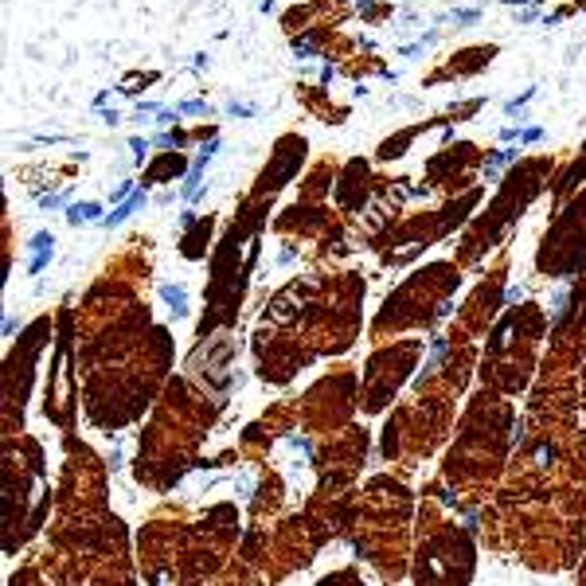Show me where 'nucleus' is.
<instances>
[{
  "label": "nucleus",
  "instance_id": "obj_1",
  "mask_svg": "<svg viewBox=\"0 0 586 586\" xmlns=\"http://www.w3.org/2000/svg\"><path fill=\"white\" fill-rule=\"evenodd\" d=\"M517 407L508 395L481 383L469 395L461 419L454 422V446L442 458L438 477L454 493V512L477 517V508L493 500L508 469V454L517 446Z\"/></svg>",
  "mask_w": 586,
  "mask_h": 586
},
{
  "label": "nucleus",
  "instance_id": "obj_2",
  "mask_svg": "<svg viewBox=\"0 0 586 586\" xmlns=\"http://www.w3.org/2000/svg\"><path fill=\"white\" fill-rule=\"evenodd\" d=\"M563 161H566V149L563 153H536V156L512 161L508 173L500 176V188L493 192V200L461 227V243L458 251H454V263H458L461 270H477L488 254L500 251V246L508 243V234L517 231V224L524 219L527 207L551 188V176L559 173Z\"/></svg>",
  "mask_w": 586,
  "mask_h": 586
},
{
  "label": "nucleus",
  "instance_id": "obj_3",
  "mask_svg": "<svg viewBox=\"0 0 586 586\" xmlns=\"http://www.w3.org/2000/svg\"><path fill=\"white\" fill-rule=\"evenodd\" d=\"M466 282V270H461L454 258H434V263H422L419 270H410L395 290L383 297L380 313L368 321V341L383 344L395 341L410 329H438L454 313V293Z\"/></svg>",
  "mask_w": 586,
  "mask_h": 586
},
{
  "label": "nucleus",
  "instance_id": "obj_4",
  "mask_svg": "<svg viewBox=\"0 0 586 586\" xmlns=\"http://www.w3.org/2000/svg\"><path fill=\"white\" fill-rule=\"evenodd\" d=\"M551 317L539 302H520L505 309L485 332V352L477 360V375L485 387L500 391V395H524L536 380L539 368V344H544Z\"/></svg>",
  "mask_w": 586,
  "mask_h": 586
},
{
  "label": "nucleus",
  "instance_id": "obj_5",
  "mask_svg": "<svg viewBox=\"0 0 586 586\" xmlns=\"http://www.w3.org/2000/svg\"><path fill=\"white\" fill-rule=\"evenodd\" d=\"M454 403H458L454 391L438 387V383H415V395L391 410L387 426H383L380 458L399 473H410L426 458H434L446 446L454 422H458Z\"/></svg>",
  "mask_w": 586,
  "mask_h": 586
},
{
  "label": "nucleus",
  "instance_id": "obj_6",
  "mask_svg": "<svg viewBox=\"0 0 586 586\" xmlns=\"http://www.w3.org/2000/svg\"><path fill=\"white\" fill-rule=\"evenodd\" d=\"M477 575V544L469 527L446 517L438 497H422L415 512V551L410 575L415 583H469Z\"/></svg>",
  "mask_w": 586,
  "mask_h": 586
},
{
  "label": "nucleus",
  "instance_id": "obj_7",
  "mask_svg": "<svg viewBox=\"0 0 586 586\" xmlns=\"http://www.w3.org/2000/svg\"><path fill=\"white\" fill-rule=\"evenodd\" d=\"M426 360V341L422 336H395L368 352L360 375V415H383L391 403L399 399V391Z\"/></svg>",
  "mask_w": 586,
  "mask_h": 586
},
{
  "label": "nucleus",
  "instance_id": "obj_8",
  "mask_svg": "<svg viewBox=\"0 0 586 586\" xmlns=\"http://www.w3.org/2000/svg\"><path fill=\"white\" fill-rule=\"evenodd\" d=\"M356 410H360V375L348 360L332 364L321 380H313L297 395V415L309 438H324L332 430L348 426Z\"/></svg>",
  "mask_w": 586,
  "mask_h": 586
},
{
  "label": "nucleus",
  "instance_id": "obj_9",
  "mask_svg": "<svg viewBox=\"0 0 586 586\" xmlns=\"http://www.w3.org/2000/svg\"><path fill=\"white\" fill-rule=\"evenodd\" d=\"M586 266V184L566 200L559 212H551L544 239L536 246V278L563 282L575 278Z\"/></svg>",
  "mask_w": 586,
  "mask_h": 586
},
{
  "label": "nucleus",
  "instance_id": "obj_10",
  "mask_svg": "<svg viewBox=\"0 0 586 586\" xmlns=\"http://www.w3.org/2000/svg\"><path fill=\"white\" fill-rule=\"evenodd\" d=\"M332 539V532L313 517V512H293V517H282L278 524L266 532V547H263V583H282L293 571H302L317 559L324 544Z\"/></svg>",
  "mask_w": 586,
  "mask_h": 586
},
{
  "label": "nucleus",
  "instance_id": "obj_11",
  "mask_svg": "<svg viewBox=\"0 0 586 586\" xmlns=\"http://www.w3.org/2000/svg\"><path fill=\"white\" fill-rule=\"evenodd\" d=\"M251 356H254V375L270 387H285L317 360V352L305 344L302 332L282 329V324H258L251 336Z\"/></svg>",
  "mask_w": 586,
  "mask_h": 586
},
{
  "label": "nucleus",
  "instance_id": "obj_12",
  "mask_svg": "<svg viewBox=\"0 0 586 586\" xmlns=\"http://www.w3.org/2000/svg\"><path fill=\"white\" fill-rule=\"evenodd\" d=\"M488 145L481 141H469V137H454L438 153L426 156V173H422V184L415 188V195H461L466 188L481 184V173H485Z\"/></svg>",
  "mask_w": 586,
  "mask_h": 586
},
{
  "label": "nucleus",
  "instance_id": "obj_13",
  "mask_svg": "<svg viewBox=\"0 0 586 586\" xmlns=\"http://www.w3.org/2000/svg\"><path fill=\"white\" fill-rule=\"evenodd\" d=\"M51 324H55V317H39V321H31L28 329L20 332V341L9 348V360H4V438H16V415L28 403L36 356L48 344Z\"/></svg>",
  "mask_w": 586,
  "mask_h": 586
},
{
  "label": "nucleus",
  "instance_id": "obj_14",
  "mask_svg": "<svg viewBox=\"0 0 586 586\" xmlns=\"http://www.w3.org/2000/svg\"><path fill=\"white\" fill-rule=\"evenodd\" d=\"M508 270H512V254L500 251L497 263L481 273V282L466 293V302H461L458 317H454V324H458L466 336H473V341L485 336V332L493 329V321L500 317V305H505V293H508Z\"/></svg>",
  "mask_w": 586,
  "mask_h": 586
},
{
  "label": "nucleus",
  "instance_id": "obj_15",
  "mask_svg": "<svg viewBox=\"0 0 586 586\" xmlns=\"http://www.w3.org/2000/svg\"><path fill=\"white\" fill-rule=\"evenodd\" d=\"M368 449H371V434L360 426V422H348V426L317 438V446H309L313 473H317V477H321V473H336V477L360 481Z\"/></svg>",
  "mask_w": 586,
  "mask_h": 586
},
{
  "label": "nucleus",
  "instance_id": "obj_16",
  "mask_svg": "<svg viewBox=\"0 0 586 586\" xmlns=\"http://www.w3.org/2000/svg\"><path fill=\"white\" fill-rule=\"evenodd\" d=\"M305 168H309V141H305L302 133H282L273 141L270 161L258 168V176H254V184L246 195H254V200H278V192H282L285 184H293Z\"/></svg>",
  "mask_w": 586,
  "mask_h": 586
},
{
  "label": "nucleus",
  "instance_id": "obj_17",
  "mask_svg": "<svg viewBox=\"0 0 586 586\" xmlns=\"http://www.w3.org/2000/svg\"><path fill=\"white\" fill-rule=\"evenodd\" d=\"M375 165H371L368 156H348L336 173V184H332V207L348 219L364 215L371 204H375Z\"/></svg>",
  "mask_w": 586,
  "mask_h": 586
},
{
  "label": "nucleus",
  "instance_id": "obj_18",
  "mask_svg": "<svg viewBox=\"0 0 586 586\" xmlns=\"http://www.w3.org/2000/svg\"><path fill=\"white\" fill-rule=\"evenodd\" d=\"M500 55V43H466L454 55H446L434 71L422 75V87H446V82H461V78H473L481 71H488V63Z\"/></svg>",
  "mask_w": 586,
  "mask_h": 586
},
{
  "label": "nucleus",
  "instance_id": "obj_19",
  "mask_svg": "<svg viewBox=\"0 0 586 586\" xmlns=\"http://www.w3.org/2000/svg\"><path fill=\"white\" fill-rule=\"evenodd\" d=\"M430 129H446V114H430V117H422V122H410V126H399L395 133H387L375 145V165H395V161H403V156L415 149V141H419L422 133H430Z\"/></svg>",
  "mask_w": 586,
  "mask_h": 586
},
{
  "label": "nucleus",
  "instance_id": "obj_20",
  "mask_svg": "<svg viewBox=\"0 0 586 586\" xmlns=\"http://www.w3.org/2000/svg\"><path fill=\"white\" fill-rule=\"evenodd\" d=\"M336 173H341V161L336 156H317L305 176L297 180V200L302 204H329L332 200V184H336Z\"/></svg>",
  "mask_w": 586,
  "mask_h": 586
},
{
  "label": "nucleus",
  "instance_id": "obj_21",
  "mask_svg": "<svg viewBox=\"0 0 586 586\" xmlns=\"http://www.w3.org/2000/svg\"><path fill=\"white\" fill-rule=\"evenodd\" d=\"M293 94H297V102H302L317 122H324V126H344V122L352 117L348 102H332V94H329L324 82H297Z\"/></svg>",
  "mask_w": 586,
  "mask_h": 586
},
{
  "label": "nucleus",
  "instance_id": "obj_22",
  "mask_svg": "<svg viewBox=\"0 0 586 586\" xmlns=\"http://www.w3.org/2000/svg\"><path fill=\"white\" fill-rule=\"evenodd\" d=\"M583 184H586V141L575 153L566 149V161L559 165V173L551 176V188H547V192H551V212H559Z\"/></svg>",
  "mask_w": 586,
  "mask_h": 586
},
{
  "label": "nucleus",
  "instance_id": "obj_23",
  "mask_svg": "<svg viewBox=\"0 0 586 586\" xmlns=\"http://www.w3.org/2000/svg\"><path fill=\"white\" fill-rule=\"evenodd\" d=\"M192 173V165H188L184 149H165L161 156H149V165L141 168V176H137V184L145 188H165V184H176V180H184V176Z\"/></svg>",
  "mask_w": 586,
  "mask_h": 586
},
{
  "label": "nucleus",
  "instance_id": "obj_24",
  "mask_svg": "<svg viewBox=\"0 0 586 586\" xmlns=\"http://www.w3.org/2000/svg\"><path fill=\"white\" fill-rule=\"evenodd\" d=\"M212 234H215V215H195V224L184 227V234H180V254H184L188 263H200L207 243H212Z\"/></svg>",
  "mask_w": 586,
  "mask_h": 586
},
{
  "label": "nucleus",
  "instance_id": "obj_25",
  "mask_svg": "<svg viewBox=\"0 0 586 586\" xmlns=\"http://www.w3.org/2000/svg\"><path fill=\"white\" fill-rule=\"evenodd\" d=\"M24 251H31L24 273H31V278H36V273H43V266L55 258V234H51V231H36L28 243H24Z\"/></svg>",
  "mask_w": 586,
  "mask_h": 586
},
{
  "label": "nucleus",
  "instance_id": "obj_26",
  "mask_svg": "<svg viewBox=\"0 0 586 586\" xmlns=\"http://www.w3.org/2000/svg\"><path fill=\"white\" fill-rule=\"evenodd\" d=\"M156 78H161V71H129L122 82H117V94H126V98H141L149 87H153Z\"/></svg>",
  "mask_w": 586,
  "mask_h": 586
},
{
  "label": "nucleus",
  "instance_id": "obj_27",
  "mask_svg": "<svg viewBox=\"0 0 586 586\" xmlns=\"http://www.w3.org/2000/svg\"><path fill=\"white\" fill-rule=\"evenodd\" d=\"M356 16L368 20V24H387L395 16V0H360L356 4Z\"/></svg>",
  "mask_w": 586,
  "mask_h": 586
},
{
  "label": "nucleus",
  "instance_id": "obj_28",
  "mask_svg": "<svg viewBox=\"0 0 586 586\" xmlns=\"http://www.w3.org/2000/svg\"><path fill=\"white\" fill-rule=\"evenodd\" d=\"M102 215H106V207L98 204V200H87V204H71V207H67V224H71V227L102 224Z\"/></svg>",
  "mask_w": 586,
  "mask_h": 586
},
{
  "label": "nucleus",
  "instance_id": "obj_29",
  "mask_svg": "<svg viewBox=\"0 0 586 586\" xmlns=\"http://www.w3.org/2000/svg\"><path fill=\"white\" fill-rule=\"evenodd\" d=\"M156 297H161V302H168L173 317H188V293L180 290V285H173V282L156 285Z\"/></svg>",
  "mask_w": 586,
  "mask_h": 586
},
{
  "label": "nucleus",
  "instance_id": "obj_30",
  "mask_svg": "<svg viewBox=\"0 0 586 586\" xmlns=\"http://www.w3.org/2000/svg\"><path fill=\"white\" fill-rule=\"evenodd\" d=\"M176 114L180 117H215V106L204 98H192V102H176Z\"/></svg>",
  "mask_w": 586,
  "mask_h": 586
},
{
  "label": "nucleus",
  "instance_id": "obj_31",
  "mask_svg": "<svg viewBox=\"0 0 586 586\" xmlns=\"http://www.w3.org/2000/svg\"><path fill=\"white\" fill-rule=\"evenodd\" d=\"M71 195H75V188H63V192H43L39 195V207H43V212H55V207H67V200Z\"/></svg>",
  "mask_w": 586,
  "mask_h": 586
},
{
  "label": "nucleus",
  "instance_id": "obj_32",
  "mask_svg": "<svg viewBox=\"0 0 586 586\" xmlns=\"http://www.w3.org/2000/svg\"><path fill=\"white\" fill-rule=\"evenodd\" d=\"M360 578H364L360 566H341V571H329L321 583H360Z\"/></svg>",
  "mask_w": 586,
  "mask_h": 586
},
{
  "label": "nucleus",
  "instance_id": "obj_33",
  "mask_svg": "<svg viewBox=\"0 0 586 586\" xmlns=\"http://www.w3.org/2000/svg\"><path fill=\"white\" fill-rule=\"evenodd\" d=\"M129 149L137 153V161H145V153L153 149V141H149V137H129Z\"/></svg>",
  "mask_w": 586,
  "mask_h": 586
},
{
  "label": "nucleus",
  "instance_id": "obj_34",
  "mask_svg": "<svg viewBox=\"0 0 586 586\" xmlns=\"http://www.w3.org/2000/svg\"><path fill=\"white\" fill-rule=\"evenodd\" d=\"M227 114H231V117H254L258 110L246 106V102H231V106H227Z\"/></svg>",
  "mask_w": 586,
  "mask_h": 586
},
{
  "label": "nucleus",
  "instance_id": "obj_35",
  "mask_svg": "<svg viewBox=\"0 0 586 586\" xmlns=\"http://www.w3.org/2000/svg\"><path fill=\"white\" fill-rule=\"evenodd\" d=\"M454 20H458L461 28H469V24H477V20H481V12L477 9H473V12H454Z\"/></svg>",
  "mask_w": 586,
  "mask_h": 586
},
{
  "label": "nucleus",
  "instance_id": "obj_36",
  "mask_svg": "<svg viewBox=\"0 0 586 586\" xmlns=\"http://www.w3.org/2000/svg\"><path fill=\"white\" fill-rule=\"evenodd\" d=\"M98 114H102V122H110V126H122V114H117V110H98Z\"/></svg>",
  "mask_w": 586,
  "mask_h": 586
},
{
  "label": "nucleus",
  "instance_id": "obj_37",
  "mask_svg": "<svg viewBox=\"0 0 586 586\" xmlns=\"http://www.w3.org/2000/svg\"><path fill=\"white\" fill-rule=\"evenodd\" d=\"M578 399H583V410H586V360H583V380H578Z\"/></svg>",
  "mask_w": 586,
  "mask_h": 586
},
{
  "label": "nucleus",
  "instance_id": "obj_38",
  "mask_svg": "<svg viewBox=\"0 0 586 586\" xmlns=\"http://www.w3.org/2000/svg\"><path fill=\"white\" fill-rule=\"evenodd\" d=\"M578 583H586V551H583V559H578Z\"/></svg>",
  "mask_w": 586,
  "mask_h": 586
}]
</instances>
